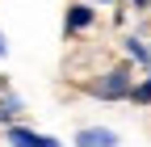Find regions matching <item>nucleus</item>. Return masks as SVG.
I'll return each mask as SVG.
<instances>
[{
	"mask_svg": "<svg viewBox=\"0 0 151 147\" xmlns=\"http://www.w3.org/2000/svg\"><path fill=\"white\" fill-rule=\"evenodd\" d=\"M88 25H92V9H88V4H71V9H67V34L88 30Z\"/></svg>",
	"mask_w": 151,
	"mask_h": 147,
	"instance_id": "4",
	"label": "nucleus"
},
{
	"mask_svg": "<svg viewBox=\"0 0 151 147\" xmlns=\"http://www.w3.org/2000/svg\"><path fill=\"white\" fill-rule=\"evenodd\" d=\"M130 67H113L105 71V76L92 84V97H101V101H118V97H130Z\"/></svg>",
	"mask_w": 151,
	"mask_h": 147,
	"instance_id": "1",
	"label": "nucleus"
},
{
	"mask_svg": "<svg viewBox=\"0 0 151 147\" xmlns=\"http://www.w3.org/2000/svg\"><path fill=\"white\" fill-rule=\"evenodd\" d=\"M76 147H118V130H105V126H84L76 135Z\"/></svg>",
	"mask_w": 151,
	"mask_h": 147,
	"instance_id": "3",
	"label": "nucleus"
},
{
	"mask_svg": "<svg viewBox=\"0 0 151 147\" xmlns=\"http://www.w3.org/2000/svg\"><path fill=\"white\" fill-rule=\"evenodd\" d=\"M130 4H139V9H147V4H151V0H130Z\"/></svg>",
	"mask_w": 151,
	"mask_h": 147,
	"instance_id": "8",
	"label": "nucleus"
},
{
	"mask_svg": "<svg viewBox=\"0 0 151 147\" xmlns=\"http://www.w3.org/2000/svg\"><path fill=\"white\" fill-rule=\"evenodd\" d=\"M126 55H130V59H139V63H151V46H143L139 38H126Z\"/></svg>",
	"mask_w": 151,
	"mask_h": 147,
	"instance_id": "5",
	"label": "nucleus"
},
{
	"mask_svg": "<svg viewBox=\"0 0 151 147\" xmlns=\"http://www.w3.org/2000/svg\"><path fill=\"white\" fill-rule=\"evenodd\" d=\"M130 101H139V105H151V76H147L143 84H134V88H130Z\"/></svg>",
	"mask_w": 151,
	"mask_h": 147,
	"instance_id": "6",
	"label": "nucleus"
},
{
	"mask_svg": "<svg viewBox=\"0 0 151 147\" xmlns=\"http://www.w3.org/2000/svg\"><path fill=\"white\" fill-rule=\"evenodd\" d=\"M4 50H9V42H4V34H0V55H4Z\"/></svg>",
	"mask_w": 151,
	"mask_h": 147,
	"instance_id": "7",
	"label": "nucleus"
},
{
	"mask_svg": "<svg viewBox=\"0 0 151 147\" xmlns=\"http://www.w3.org/2000/svg\"><path fill=\"white\" fill-rule=\"evenodd\" d=\"M9 143H13V147H63L59 139L38 135V130H25V126H9Z\"/></svg>",
	"mask_w": 151,
	"mask_h": 147,
	"instance_id": "2",
	"label": "nucleus"
}]
</instances>
